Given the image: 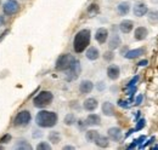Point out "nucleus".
<instances>
[{
	"label": "nucleus",
	"mask_w": 158,
	"mask_h": 150,
	"mask_svg": "<svg viewBox=\"0 0 158 150\" xmlns=\"http://www.w3.org/2000/svg\"><path fill=\"white\" fill-rule=\"evenodd\" d=\"M108 38V30L106 28H99L95 33V39L99 44H105Z\"/></svg>",
	"instance_id": "obj_9"
},
{
	"label": "nucleus",
	"mask_w": 158,
	"mask_h": 150,
	"mask_svg": "<svg viewBox=\"0 0 158 150\" xmlns=\"http://www.w3.org/2000/svg\"><path fill=\"white\" fill-rule=\"evenodd\" d=\"M90 30L89 29H81L76 34L73 40V47L77 53L83 52L90 44Z\"/></svg>",
	"instance_id": "obj_2"
},
{
	"label": "nucleus",
	"mask_w": 158,
	"mask_h": 150,
	"mask_svg": "<svg viewBox=\"0 0 158 150\" xmlns=\"http://www.w3.org/2000/svg\"><path fill=\"white\" fill-rule=\"evenodd\" d=\"M102 112H103L106 116H113V115H114V108H113L112 103L105 102V103L102 104Z\"/></svg>",
	"instance_id": "obj_18"
},
{
	"label": "nucleus",
	"mask_w": 158,
	"mask_h": 150,
	"mask_svg": "<svg viewBox=\"0 0 158 150\" xmlns=\"http://www.w3.org/2000/svg\"><path fill=\"white\" fill-rule=\"evenodd\" d=\"M147 63H148V62H147L146 59H143V61L139 62V65H140V67H145V65H147Z\"/></svg>",
	"instance_id": "obj_37"
},
{
	"label": "nucleus",
	"mask_w": 158,
	"mask_h": 150,
	"mask_svg": "<svg viewBox=\"0 0 158 150\" xmlns=\"http://www.w3.org/2000/svg\"><path fill=\"white\" fill-rule=\"evenodd\" d=\"M119 45H120V37L117 35V34L112 35L111 40H110V42H108V47H110V50H116V49H118Z\"/></svg>",
	"instance_id": "obj_21"
},
{
	"label": "nucleus",
	"mask_w": 158,
	"mask_h": 150,
	"mask_svg": "<svg viewBox=\"0 0 158 150\" xmlns=\"http://www.w3.org/2000/svg\"><path fill=\"white\" fill-rule=\"evenodd\" d=\"M2 10H4V12H5L6 15H15L16 12H19L20 5H19V2L15 1V0H9L7 2H5Z\"/></svg>",
	"instance_id": "obj_7"
},
{
	"label": "nucleus",
	"mask_w": 158,
	"mask_h": 150,
	"mask_svg": "<svg viewBox=\"0 0 158 150\" xmlns=\"http://www.w3.org/2000/svg\"><path fill=\"white\" fill-rule=\"evenodd\" d=\"M103 87H105V86H103V85H100V86H99V90H102V89H103Z\"/></svg>",
	"instance_id": "obj_41"
},
{
	"label": "nucleus",
	"mask_w": 158,
	"mask_h": 150,
	"mask_svg": "<svg viewBox=\"0 0 158 150\" xmlns=\"http://www.w3.org/2000/svg\"><path fill=\"white\" fill-rule=\"evenodd\" d=\"M157 16H158V14H157Z\"/></svg>",
	"instance_id": "obj_44"
},
{
	"label": "nucleus",
	"mask_w": 158,
	"mask_h": 150,
	"mask_svg": "<svg viewBox=\"0 0 158 150\" xmlns=\"http://www.w3.org/2000/svg\"><path fill=\"white\" fill-rule=\"evenodd\" d=\"M108 137L112 140H114V142L120 140V138H122V131H120V128L119 127H111L108 130Z\"/></svg>",
	"instance_id": "obj_15"
},
{
	"label": "nucleus",
	"mask_w": 158,
	"mask_h": 150,
	"mask_svg": "<svg viewBox=\"0 0 158 150\" xmlns=\"http://www.w3.org/2000/svg\"><path fill=\"white\" fill-rule=\"evenodd\" d=\"M100 122H101V119H100L99 115H96V114H90L86 117V121H85V124L88 126H99Z\"/></svg>",
	"instance_id": "obj_17"
},
{
	"label": "nucleus",
	"mask_w": 158,
	"mask_h": 150,
	"mask_svg": "<svg viewBox=\"0 0 158 150\" xmlns=\"http://www.w3.org/2000/svg\"><path fill=\"white\" fill-rule=\"evenodd\" d=\"M10 139H11V136H10V134H6V136H4V137L0 139V143H2V144H4V143H9Z\"/></svg>",
	"instance_id": "obj_33"
},
{
	"label": "nucleus",
	"mask_w": 158,
	"mask_h": 150,
	"mask_svg": "<svg viewBox=\"0 0 158 150\" xmlns=\"http://www.w3.org/2000/svg\"><path fill=\"white\" fill-rule=\"evenodd\" d=\"M94 143H95L98 147H100V148H107V147H108V138L105 137V136L99 134V136L96 137V139L94 140Z\"/></svg>",
	"instance_id": "obj_20"
},
{
	"label": "nucleus",
	"mask_w": 158,
	"mask_h": 150,
	"mask_svg": "<svg viewBox=\"0 0 158 150\" xmlns=\"http://www.w3.org/2000/svg\"><path fill=\"white\" fill-rule=\"evenodd\" d=\"M117 10H118L119 15L125 16L130 11V5H129V2H120L118 5V7H117Z\"/></svg>",
	"instance_id": "obj_22"
},
{
	"label": "nucleus",
	"mask_w": 158,
	"mask_h": 150,
	"mask_svg": "<svg viewBox=\"0 0 158 150\" xmlns=\"http://www.w3.org/2000/svg\"><path fill=\"white\" fill-rule=\"evenodd\" d=\"M113 52H106V53H105V55H103V58H105V61H108V62H110V61H112V59H113Z\"/></svg>",
	"instance_id": "obj_32"
},
{
	"label": "nucleus",
	"mask_w": 158,
	"mask_h": 150,
	"mask_svg": "<svg viewBox=\"0 0 158 150\" xmlns=\"http://www.w3.org/2000/svg\"><path fill=\"white\" fill-rule=\"evenodd\" d=\"M15 148H16V149H20V150H23V149L31 150L32 149V147H31L26 140H21V142H19V144H17Z\"/></svg>",
	"instance_id": "obj_25"
},
{
	"label": "nucleus",
	"mask_w": 158,
	"mask_h": 150,
	"mask_svg": "<svg viewBox=\"0 0 158 150\" xmlns=\"http://www.w3.org/2000/svg\"><path fill=\"white\" fill-rule=\"evenodd\" d=\"M57 114L54 112H48V110H41L35 116V122L39 127L43 128H49L52 127L57 124Z\"/></svg>",
	"instance_id": "obj_1"
},
{
	"label": "nucleus",
	"mask_w": 158,
	"mask_h": 150,
	"mask_svg": "<svg viewBox=\"0 0 158 150\" xmlns=\"http://www.w3.org/2000/svg\"><path fill=\"white\" fill-rule=\"evenodd\" d=\"M0 149H2V147H0Z\"/></svg>",
	"instance_id": "obj_43"
},
{
	"label": "nucleus",
	"mask_w": 158,
	"mask_h": 150,
	"mask_svg": "<svg viewBox=\"0 0 158 150\" xmlns=\"http://www.w3.org/2000/svg\"><path fill=\"white\" fill-rule=\"evenodd\" d=\"M133 28H134V23H133V21H130V19H124V21H122L120 24H119L120 32H122V33H125V34L130 33V32L133 30Z\"/></svg>",
	"instance_id": "obj_10"
},
{
	"label": "nucleus",
	"mask_w": 158,
	"mask_h": 150,
	"mask_svg": "<svg viewBox=\"0 0 158 150\" xmlns=\"http://www.w3.org/2000/svg\"><path fill=\"white\" fill-rule=\"evenodd\" d=\"M136 145H138V143H136V139H135V140H134V142H133V143H131V144L128 147V149H133V148H135Z\"/></svg>",
	"instance_id": "obj_38"
},
{
	"label": "nucleus",
	"mask_w": 158,
	"mask_h": 150,
	"mask_svg": "<svg viewBox=\"0 0 158 150\" xmlns=\"http://www.w3.org/2000/svg\"><path fill=\"white\" fill-rule=\"evenodd\" d=\"M85 56H86L88 59H90V61H96L100 57V52L96 47H89Z\"/></svg>",
	"instance_id": "obj_19"
},
{
	"label": "nucleus",
	"mask_w": 158,
	"mask_h": 150,
	"mask_svg": "<svg viewBox=\"0 0 158 150\" xmlns=\"http://www.w3.org/2000/svg\"><path fill=\"white\" fill-rule=\"evenodd\" d=\"M147 34H148V32H147V29L145 27H139V28L135 29V32H134V38H135V40L141 41V40H145L146 39Z\"/></svg>",
	"instance_id": "obj_16"
},
{
	"label": "nucleus",
	"mask_w": 158,
	"mask_h": 150,
	"mask_svg": "<svg viewBox=\"0 0 158 150\" xmlns=\"http://www.w3.org/2000/svg\"><path fill=\"white\" fill-rule=\"evenodd\" d=\"M63 149H66V150H67V149H74V147H71V145H66Z\"/></svg>",
	"instance_id": "obj_40"
},
{
	"label": "nucleus",
	"mask_w": 158,
	"mask_h": 150,
	"mask_svg": "<svg viewBox=\"0 0 158 150\" xmlns=\"http://www.w3.org/2000/svg\"><path fill=\"white\" fill-rule=\"evenodd\" d=\"M49 139H50V142H52V143L57 144L60 140H61V136H60L59 132L54 131V132H51V133L49 134Z\"/></svg>",
	"instance_id": "obj_23"
},
{
	"label": "nucleus",
	"mask_w": 158,
	"mask_h": 150,
	"mask_svg": "<svg viewBox=\"0 0 158 150\" xmlns=\"http://www.w3.org/2000/svg\"><path fill=\"white\" fill-rule=\"evenodd\" d=\"M134 15L135 16H138V17H142V16H145L147 12H148V7L145 5V4H142V2H139L136 4L135 6H134Z\"/></svg>",
	"instance_id": "obj_12"
},
{
	"label": "nucleus",
	"mask_w": 158,
	"mask_h": 150,
	"mask_svg": "<svg viewBox=\"0 0 158 150\" xmlns=\"http://www.w3.org/2000/svg\"><path fill=\"white\" fill-rule=\"evenodd\" d=\"M74 61H76V58L72 55H61L56 61V70L66 72L67 69H69L72 67Z\"/></svg>",
	"instance_id": "obj_4"
},
{
	"label": "nucleus",
	"mask_w": 158,
	"mask_h": 150,
	"mask_svg": "<svg viewBox=\"0 0 158 150\" xmlns=\"http://www.w3.org/2000/svg\"><path fill=\"white\" fill-rule=\"evenodd\" d=\"M145 124H146L145 119H141V120H139L138 125H136V127H135V131H140V130H142V128L145 127Z\"/></svg>",
	"instance_id": "obj_29"
},
{
	"label": "nucleus",
	"mask_w": 158,
	"mask_h": 150,
	"mask_svg": "<svg viewBox=\"0 0 158 150\" xmlns=\"http://www.w3.org/2000/svg\"><path fill=\"white\" fill-rule=\"evenodd\" d=\"M99 136V132L98 131H94V130H90V131L86 132V139L89 142H94L96 139V137Z\"/></svg>",
	"instance_id": "obj_24"
},
{
	"label": "nucleus",
	"mask_w": 158,
	"mask_h": 150,
	"mask_svg": "<svg viewBox=\"0 0 158 150\" xmlns=\"http://www.w3.org/2000/svg\"><path fill=\"white\" fill-rule=\"evenodd\" d=\"M76 122V116L73 115V114H68V115H66V117H64V124L66 125H73Z\"/></svg>",
	"instance_id": "obj_27"
},
{
	"label": "nucleus",
	"mask_w": 158,
	"mask_h": 150,
	"mask_svg": "<svg viewBox=\"0 0 158 150\" xmlns=\"http://www.w3.org/2000/svg\"><path fill=\"white\" fill-rule=\"evenodd\" d=\"M5 23V19H4V17L2 16H0V26H2Z\"/></svg>",
	"instance_id": "obj_39"
},
{
	"label": "nucleus",
	"mask_w": 158,
	"mask_h": 150,
	"mask_svg": "<svg viewBox=\"0 0 158 150\" xmlns=\"http://www.w3.org/2000/svg\"><path fill=\"white\" fill-rule=\"evenodd\" d=\"M88 14H89V15H91V16H95L96 14H99V6H98L96 4L90 5V6H89V9H88Z\"/></svg>",
	"instance_id": "obj_26"
},
{
	"label": "nucleus",
	"mask_w": 158,
	"mask_h": 150,
	"mask_svg": "<svg viewBox=\"0 0 158 150\" xmlns=\"http://www.w3.org/2000/svg\"><path fill=\"white\" fill-rule=\"evenodd\" d=\"M145 55V49L143 47H140V49H135V50H130L128 51L124 57L128 58V59H134V58H138V57Z\"/></svg>",
	"instance_id": "obj_13"
},
{
	"label": "nucleus",
	"mask_w": 158,
	"mask_h": 150,
	"mask_svg": "<svg viewBox=\"0 0 158 150\" xmlns=\"http://www.w3.org/2000/svg\"><path fill=\"white\" fill-rule=\"evenodd\" d=\"M120 74V69H119L118 65L116 64H112L107 68V76L111 79V80H117Z\"/></svg>",
	"instance_id": "obj_11"
},
{
	"label": "nucleus",
	"mask_w": 158,
	"mask_h": 150,
	"mask_svg": "<svg viewBox=\"0 0 158 150\" xmlns=\"http://www.w3.org/2000/svg\"><path fill=\"white\" fill-rule=\"evenodd\" d=\"M142 94H139L138 98H136V101H135V105H140L141 104V102H142Z\"/></svg>",
	"instance_id": "obj_34"
},
{
	"label": "nucleus",
	"mask_w": 158,
	"mask_h": 150,
	"mask_svg": "<svg viewBox=\"0 0 158 150\" xmlns=\"http://www.w3.org/2000/svg\"><path fill=\"white\" fill-rule=\"evenodd\" d=\"M31 119H32L31 112H27V110H22L15 117L14 124H15V126H27L31 122Z\"/></svg>",
	"instance_id": "obj_6"
},
{
	"label": "nucleus",
	"mask_w": 158,
	"mask_h": 150,
	"mask_svg": "<svg viewBox=\"0 0 158 150\" xmlns=\"http://www.w3.org/2000/svg\"><path fill=\"white\" fill-rule=\"evenodd\" d=\"M66 72H67V74H66V80H67V81H73V80H76L79 76V74H80V72H81L79 61L76 59L74 63L72 64V67H71L69 69H67Z\"/></svg>",
	"instance_id": "obj_5"
},
{
	"label": "nucleus",
	"mask_w": 158,
	"mask_h": 150,
	"mask_svg": "<svg viewBox=\"0 0 158 150\" xmlns=\"http://www.w3.org/2000/svg\"><path fill=\"white\" fill-rule=\"evenodd\" d=\"M83 107H84V109L88 110V112H94V110L98 108V101H96L95 98H88V99H85Z\"/></svg>",
	"instance_id": "obj_14"
},
{
	"label": "nucleus",
	"mask_w": 158,
	"mask_h": 150,
	"mask_svg": "<svg viewBox=\"0 0 158 150\" xmlns=\"http://www.w3.org/2000/svg\"><path fill=\"white\" fill-rule=\"evenodd\" d=\"M139 81V76L136 75V76H134L131 80H130V82L127 85V89H129V87H133V86H135V84Z\"/></svg>",
	"instance_id": "obj_30"
},
{
	"label": "nucleus",
	"mask_w": 158,
	"mask_h": 150,
	"mask_svg": "<svg viewBox=\"0 0 158 150\" xmlns=\"http://www.w3.org/2000/svg\"><path fill=\"white\" fill-rule=\"evenodd\" d=\"M93 89H94V84L90 80H83L79 85V91L83 94L90 93L93 91Z\"/></svg>",
	"instance_id": "obj_8"
},
{
	"label": "nucleus",
	"mask_w": 158,
	"mask_h": 150,
	"mask_svg": "<svg viewBox=\"0 0 158 150\" xmlns=\"http://www.w3.org/2000/svg\"><path fill=\"white\" fill-rule=\"evenodd\" d=\"M37 149H38V150H43V149L50 150V149H51V147H50V144H48L46 142H41V143H39V144H38Z\"/></svg>",
	"instance_id": "obj_28"
},
{
	"label": "nucleus",
	"mask_w": 158,
	"mask_h": 150,
	"mask_svg": "<svg viewBox=\"0 0 158 150\" xmlns=\"http://www.w3.org/2000/svg\"><path fill=\"white\" fill-rule=\"evenodd\" d=\"M143 140H146V136H141L140 138H138V139H136V143H138V144H140V145H141V143H142Z\"/></svg>",
	"instance_id": "obj_36"
},
{
	"label": "nucleus",
	"mask_w": 158,
	"mask_h": 150,
	"mask_svg": "<svg viewBox=\"0 0 158 150\" xmlns=\"http://www.w3.org/2000/svg\"><path fill=\"white\" fill-rule=\"evenodd\" d=\"M152 149H158V145H155V147H153Z\"/></svg>",
	"instance_id": "obj_42"
},
{
	"label": "nucleus",
	"mask_w": 158,
	"mask_h": 150,
	"mask_svg": "<svg viewBox=\"0 0 158 150\" xmlns=\"http://www.w3.org/2000/svg\"><path fill=\"white\" fill-rule=\"evenodd\" d=\"M118 104L120 107H123V108H129V104H128V102H124V101H119Z\"/></svg>",
	"instance_id": "obj_35"
},
{
	"label": "nucleus",
	"mask_w": 158,
	"mask_h": 150,
	"mask_svg": "<svg viewBox=\"0 0 158 150\" xmlns=\"http://www.w3.org/2000/svg\"><path fill=\"white\" fill-rule=\"evenodd\" d=\"M52 99H54V96H52L51 92H49V91H43V92H40V93L33 99V104H34V107H37V108H45V107H48L49 104H51Z\"/></svg>",
	"instance_id": "obj_3"
},
{
	"label": "nucleus",
	"mask_w": 158,
	"mask_h": 150,
	"mask_svg": "<svg viewBox=\"0 0 158 150\" xmlns=\"http://www.w3.org/2000/svg\"><path fill=\"white\" fill-rule=\"evenodd\" d=\"M155 140H156V137H152V138H151V139H150L148 142H146L145 144H142V145H139V148H140V149H143V148H146V147H147L148 144H152V143H153Z\"/></svg>",
	"instance_id": "obj_31"
}]
</instances>
